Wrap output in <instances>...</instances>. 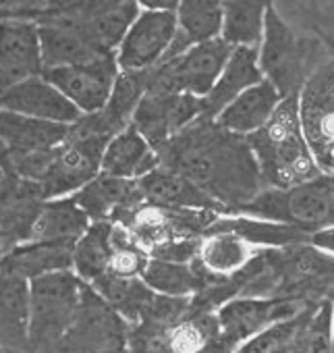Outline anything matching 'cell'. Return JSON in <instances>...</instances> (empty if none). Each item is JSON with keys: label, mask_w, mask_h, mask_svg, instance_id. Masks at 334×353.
I'll return each mask as SVG.
<instances>
[{"label": "cell", "mask_w": 334, "mask_h": 353, "mask_svg": "<svg viewBox=\"0 0 334 353\" xmlns=\"http://www.w3.org/2000/svg\"><path fill=\"white\" fill-rule=\"evenodd\" d=\"M85 283L73 270L30 281V353H52L71 328Z\"/></svg>", "instance_id": "4"}, {"label": "cell", "mask_w": 334, "mask_h": 353, "mask_svg": "<svg viewBox=\"0 0 334 353\" xmlns=\"http://www.w3.org/2000/svg\"><path fill=\"white\" fill-rule=\"evenodd\" d=\"M0 268L15 272L25 281L71 270L73 268V245L67 243H46V241H25L9 250L0 258Z\"/></svg>", "instance_id": "28"}, {"label": "cell", "mask_w": 334, "mask_h": 353, "mask_svg": "<svg viewBox=\"0 0 334 353\" xmlns=\"http://www.w3.org/2000/svg\"><path fill=\"white\" fill-rule=\"evenodd\" d=\"M108 139L100 135L69 133V137L54 148L52 164L46 179L38 185L42 200H59L77 194L100 174V162Z\"/></svg>", "instance_id": "8"}, {"label": "cell", "mask_w": 334, "mask_h": 353, "mask_svg": "<svg viewBox=\"0 0 334 353\" xmlns=\"http://www.w3.org/2000/svg\"><path fill=\"white\" fill-rule=\"evenodd\" d=\"M210 233H233L255 248H289L309 241V235L295 227L251 219V216H239V214L218 216L212 223V227L206 231V235Z\"/></svg>", "instance_id": "29"}, {"label": "cell", "mask_w": 334, "mask_h": 353, "mask_svg": "<svg viewBox=\"0 0 334 353\" xmlns=\"http://www.w3.org/2000/svg\"><path fill=\"white\" fill-rule=\"evenodd\" d=\"M332 345H334V301H332Z\"/></svg>", "instance_id": "41"}, {"label": "cell", "mask_w": 334, "mask_h": 353, "mask_svg": "<svg viewBox=\"0 0 334 353\" xmlns=\"http://www.w3.org/2000/svg\"><path fill=\"white\" fill-rule=\"evenodd\" d=\"M220 32H222V3H206V0L179 3L177 36L162 63L181 57L191 46L220 38Z\"/></svg>", "instance_id": "26"}, {"label": "cell", "mask_w": 334, "mask_h": 353, "mask_svg": "<svg viewBox=\"0 0 334 353\" xmlns=\"http://www.w3.org/2000/svg\"><path fill=\"white\" fill-rule=\"evenodd\" d=\"M71 11L83 34L102 50L114 52L139 15V3H79Z\"/></svg>", "instance_id": "17"}, {"label": "cell", "mask_w": 334, "mask_h": 353, "mask_svg": "<svg viewBox=\"0 0 334 353\" xmlns=\"http://www.w3.org/2000/svg\"><path fill=\"white\" fill-rule=\"evenodd\" d=\"M258 65L262 77L282 96H297L315 65L309 63L307 42L301 40L278 11L268 5L264 36L258 46Z\"/></svg>", "instance_id": "6"}, {"label": "cell", "mask_w": 334, "mask_h": 353, "mask_svg": "<svg viewBox=\"0 0 334 353\" xmlns=\"http://www.w3.org/2000/svg\"><path fill=\"white\" fill-rule=\"evenodd\" d=\"M245 139L253 152L264 188L284 190L322 176L301 133L297 96L284 98L270 121Z\"/></svg>", "instance_id": "2"}, {"label": "cell", "mask_w": 334, "mask_h": 353, "mask_svg": "<svg viewBox=\"0 0 334 353\" xmlns=\"http://www.w3.org/2000/svg\"><path fill=\"white\" fill-rule=\"evenodd\" d=\"M152 291L166 295V297H194L196 293L227 283L229 279H220L210 274L200 260L191 264H175L162 260H147L145 270L139 276Z\"/></svg>", "instance_id": "24"}, {"label": "cell", "mask_w": 334, "mask_h": 353, "mask_svg": "<svg viewBox=\"0 0 334 353\" xmlns=\"http://www.w3.org/2000/svg\"><path fill=\"white\" fill-rule=\"evenodd\" d=\"M332 347V303L320 301L305 312L293 339L291 353H330Z\"/></svg>", "instance_id": "33"}, {"label": "cell", "mask_w": 334, "mask_h": 353, "mask_svg": "<svg viewBox=\"0 0 334 353\" xmlns=\"http://www.w3.org/2000/svg\"><path fill=\"white\" fill-rule=\"evenodd\" d=\"M309 245L334 256V229H326V231H317L309 235Z\"/></svg>", "instance_id": "38"}, {"label": "cell", "mask_w": 334, "mask_h": 353, "mask_svg": "<svg viewBox=\"0 0 334 353\" xmlns=\"http://www.w3.org/2000/svg\"><path fill=\"white\" fill-rule=\"evenodd\" d=\"M235 214L280 223L307 235L334 229V183L330 176L322 174L317 179L284 190L264 188Z\"/></svg>", "instance_id": "3"}, {"label": "cell", "mask_w": 334, "mask_h": 353, "mask_svg": "<svg viewBox=\"0 0 334 353\" xmlns=\"http://www.w3.org/2000/svg\"><path fill=\"white\" fill-rule=\"evenodd\" d=\"M75 204L90 216L92 223L96 221H112L114 214L127 210L141 200L137 181L116 179L110 174H98L85 188L73 194Z\"/></svg>", "instance_id": "25"}, {"label": "cell", "mask_w": 334, "mask_h": 353, "mask_svg": "<svg viewBox=\"0 0 334 353\" xmlns=\"http://www.w3.org/2000/svg\"><path fill=\"white\" fill-rule=\"evenodd\" d=\"M160 166L179 172L206 194L220 214H235L262 190V176L245 137L200 117L160 152Z\"/></svg>", "instance_id": "1"}, {"label": "cell", "mask_w": 334, "mask_h": 353, "mask_svg": "<svg viewBox=\"0 0 334 353\" xmlns=\"http://www.w3.org/2000/svg\"><path fill=\"white\" fill-rule=\"evenodd\" d=\"M118 73L112 52L87 65L44 69L42 77L50 81L81 114H96L106 106Z\"/></svg>", "instance_id": "14"}, {"label": "cell", "mask_w": 334, "mask_h": 353, "mask_svg": "<svg viewBox=\"0 0 334 353\" xmlns=\"http://www.w3.org/2000/svg\"><path fill=\"white\" fill-rule=\"evenodd\" d=\"M90 225V216L75 204L73 196L46 200L40 204L28 241L75 245V241L87 231Z\"/></svg>", "instance_id": "27"}, {"label": "cell", "mask_w": 334, "mask_h": 353, "mask_svg": "<svg viewBox=\"0 0 334 353\" xmlns=\"http://www.w3.org/2000/svg\"><path fill=\"white\" fill-rule=\"evenodd\" d=\"M305 312L295 316V318H291V320L276 322V324L264 328L262 332L249 336L247 341H243L235 349V353H291L293 339L297 334V328H299Z\"/></svg>", "instance_id": "35"}, {"label": "cell", "mask_w": 334, "mask_h": 353, "mask_svg": "<svg viewBox=\"0 0 334 353\" xmlns=\"http://www.w3.org/2000/svg\"><path fill=\"white\" fill-rule=\"evenodd\" d=\"M202 245V237H179L162 241L147 250L149 258L162 260V262H175V264H191L198 260Z\"/></svg>", "instance_id": "37"}, {"label": "cell", "mask_w": 334, "mask_h": 353, "mask_svg": "<svg viewBox=\"0 0 334 353\" xmlns=\"http://www.w3.org/2000/svg\"><path fill=\"white\" fill-rule=\"evenodd\" d=\"M69 133V125L38 121L0 108V148H3L5 156L52 150L61 145Z\"/></svg>", "instance_id": "19"}, {"label": "cell", "mask_w": 334, "mask_h": 353, "mask_svg": "<svg viewBox=\"0 0 334 353\" xmlns=\"http://www.w3.org/2000/svg\"><path fill=\"white\" fill-rule=\"evenodd\" d=\"M114 353H129V351H127V347H123V349H118V351H114Z\"/></svg>", "instance_id": "42"}, {"label": "cell", "mask_w": 334, "mask_h": 353, "mask_svg": "<svg viewBox=\"0 0 334 353\" xmlns=\"http://www.w3.org/2000/svg\"><path fill=\"white\" fill-rule=\"evenodd\" d=\"M127 351L129 353H179L171 339V326L147 322V320L129 324Z\"/></svg>", "instance_id": "36"}, {"label": "cell", "mask_w": 334, "mask_h": 353, "mask_svg": "<svg viewBox=\"0 0 334 353\" xmlns=\"http://www.w3.org/2000/svg\"><path fill=\"white\" fill-rule=\"evenodd\" d=\"M202 117V100L189 94H152L145 92L133 112L135 131L160 152L173 137Z\"/></svg>", "instance_id": "11"}, {"label": "cell", "mask_w": 334, "mask_h": 353, "mask_svg": "<svg viewBox=\"0 0 334 353\" xmlns=\"http://www.w3.org/2000/svg\"><path fill=\"white\" fill-rule=\"evenodd\" d=\"M158 166V152L152 150V145L135 131L133 125H129L127 129L108 139L102 154L100 172L116 176V179L139 181L141 176L149 174Z\"/></svg>", "instance_id": "20"}, {"label": "cell", "mask_w": 334, "mask_h": 353, "mask_svg": "<svg viewBox=\"0 0 334 353\" xmlns=\"http://www.w3.org/2000/svg\"><path fill=\"white\" fill-rule=\"evenodd\" d=\"M332 183H334V179H332Z\"/></svg>", "instance_id": "45"}, {"label": "cell", "mask_w": 334, "mask_h": 353, "mask_svg": "<svg viewBox=\"0 0 334 353\" xmlns=\"http://www.w3.org/2000/svg\"><path fill=\"white\" fill-rule=\"evenodd\" d=\"M141 9H149V11H177L179 3H169V0H145V3H139Z\"/></svg>", "instance_id": "40"}, {"label": "cell", "mask_w": 334, "mask_h": 353, "mask_svg": "<svg viewBox=\"0 0 334 353\" xmlns=\"http://www.w3.org/2000/svg\"><path fill=\"white\" fill-rule=\"evenodd\" d=\"M0 347L30 353V281L0 268Z\"/></svg>", "instance_id": "18"}, {"label": "cell", "mask_w": 334, "mask_h": 353, "mask_svg": "<svg viewBox=\"0 0 334 353\" xmlns=\"http://www.w3.org/2000/svg\"><path fill=\"white\" fill-rule=\"evenodd\" d=\"M255 254H258L255 245L243 241L233 233H210L202 237L198 260L210 274L220 279H231Z\"/></svg>", "instance_id": "30"}, {"label": "cell", "mask_w": 334, "mask_h": 353, "mask_svg": "<svg viewBox=\"0 0 334 353\" xmlns=\"http://www.w3.org/2000/svg\"><path fill=\"white\" fill-rule=\"evenodd\" d=\"M0 108L30 119L75 125L83 114L42 75L28 77L5 90H0Z\"/></svg>", "instance_id": "16"}, {"label": "cell", "mask_w": 334, "mask_h": 353, "mask_svg": "<svg viewBox=\"0 0 334 353\" xmlns=\"http://www.w3.org/2000/svg\"><path fill=\"white\" fill-rule=\"evenodd\" d=\"M0 353H13V351H9V349H5V347H0Z\"/></svg>", "instance_id": "43"}, {"label": "cell", "mask_w": 334, "mask_h": 353, "mask_svg": "<svg viewBox=\"0 0 334 353\" xmlns=\"http://www.w3.org/2000/svg\"><path fill=\"white\" fill-rule=\"evenodd\" d=\"M36 26H38V34H40L44 69L87 65V63L104 59L106 54H112V52L98 48L83 34L71 7L56 9V11H50V13L38 17Z\"/></svg>", "instance_id": "12"}, {"label": "cell", "mask_w": 334, "mask_h": 353, "mask_svg": "<svg viewBox=\"0 0 334 353\" xmlns=\"http://www.w3.org/2000/svg\"><path fill=\"white\" fill-rule=\"evenodd\" d=\"M141 9V7H139ZM177 36V11L141 9L114 50L121 73H143L162 65Z\"/></svg>", "instance_id": "10"}, {"label": "cell", "mask_w": 334, "mask_h": 353, "mask_svg": "<svg viewBox=\"0 0 334 353\" xmlns=\"http://www.w3.org/2000/svg\"><path fill=\"white\" fill-rule=\"evenodd\" d=\"M282 100L284 98L266 79H262L258 85L245 90L227 108H222L214 123L233 135L249 137L270 121Z\"/></svg>", "instance_id": "22"}, {"label": "cell", "mask_w": 334, "mask_h": 353, "mask_svg": "<svg viewBox=\"0 0 334 353\" xmlns=\"http://www.w3.org/2000/svg\"><path fill=\"white\" fill-rule=\"evenodd\" d=\"M262 71L258 65L255 48H233L220 77L214 88L202 98V117L216 119L222 108H227L237 96L262 81Z\"/></svg>", "instance_id": "21"}, {"label": "cell", "mask_w": 334, "mask_h": 353, "mask_svg": "<svg viewBox=\"0 0 334 353\" xmlns=\"http://www.w3.org/2000/svg\"><path fill=\"white\" fill-rule=\"evenodd\" d=\"M233 48L220 38L191 46L181 57L149 71L147 90L152 94H189L204 98L220 77Z\"/></svg>", "instance_id": "7"}, {"label": "cell", "mask_w": 334, "mask_h": 353, "mask_svg": "<svg viewBox=\"0 0 334 353\" xmlns=\"http://www.w3.org/2000/svg\"><path fill=\"white\" fill-rule=\"evenodd\" d=\"M268 3H222L220 40L231 48H255L264 36Z\"/></svg>", "instance_id": "32"}, {"label": "cell", "mask_w": 334, "mask_h": 353, "mask_svg": "<svg viewBox=\"0 0 334 353\" xmlns=\"http://www.w3.org/2000/svg\"><path fill=\"white\" fill-rule=\"evenodd\" d=\"M127 328L129 324L85 285L79 312L52 353H114L127 347Z\"/></svg>", "instance_id": "9"}, {"label": "cell", "mask_w": 334, "mask_h": 353, "mask_svg": "<svg viewBox=\"0 0 334 353\" xmlns=\"http://www.w3.org/2000/svg\"><path fill=\"white\" fill-rule=\"evenodd\" d=\"M141 200L154 206L164 208H189V210H212L216 214L218 206L202 194L191 181L181 176L175 170H169L164 166H158L149 174L141 176L137 181Z\"/></svg>", "instance_id": "23"}, {"label": "cell", "mask_w": 334, "mask_h": 353, "mask_svg": "<svg viewBox=\"0 0 334 353\" xmlns=\"http://www.w3.org/2000/svg\"><path fill=\"white\" fill-rule=\"evenodd\" d=\"M309 303L297 299H268V297H231L216 310L218 330L233 347H239L249 336L264 328L291 320L303 314Z\"/></svg>", "instance_id": "13"}, {"label": "cell", "mask_w": 334, "mask_h": 353, "mask_svg": "<svg viewBox=\"0 0 334 353\" xmlns=\"http://www.w3.org/2000/svg\"><path fill=\"white\" fill-rule=\"evenodd\" d=\"M303 139L324 176L334 179V59L324 57L297 94Z\"/></svg>", "instance_id": "5"}, {"label": "cell", "mask_w": 334, "mask_h": 353, "mask_svg": "<svg viewBox=\"0 0 334 353\" xmlns=\"http://www.w3.org/2000/svg\"><path fill=\"white\" fill-rule=\"evenodd\" d=\"M38 26L23 17L0 19V90L28 77L42 75Z\"/></svg>", "instance_id": "15"}, {"label": "cell", "mask_w": 334, "mask_h": 353, "mask_svg": "<svg viewBox=\"0 0 334 353\" xmlns=\"http://www.w3.org/2000/svg\"><path fill=\"white\" fill-rule=\"evenodd\" d=\"M235 349L237 347H233L225 336H214L212 341H208L204 347H200L198 351H194V353H235Z\"/></svg>", "instance_id": "39"}, {"label": "cell", "mask_w": 334, "mask_h": 353, "mask_svg": "<svg viewBox=\"0 0 334 353\" xmlns=\"http://www.w3.org/2000/svg\"><path fill=\"white\" fill-rule=\"evenodd\" d=\"M0 160H5V152H3V148H0Z\"/></svg>", "instance_id": "44"}, {"label": "cell", "mask_w": 334, "mask_h": 353, "mask_svg": "<svg viewBox=\"0 0 334 353\" xmlns=\"http://www.w3.org/2000/svg\"><path fill=\"white\" fill-rule=\"evenodd\" d=\"M110 221H96L73 245V272L85 283L92 285L104 276L110 268L112 245H110Z\"/></svg>", "instance_id": "31"}, {"label": "cell", "mask_w": 334, "mask_h": 353, "mask_svg": "<svg viewBox=\"0 0 334 353\" xmlns=\"http://www.w3.org/2000/svg\"><path fill=\"white\" fill-rule=\"evenodd\" d=\"M110 245H112V258L106 274L121 276V279H139L149 260L147 250L139 245L137 239L118 223H112Z\"/></svg>", "instance_id": "34"}]
</instances>
